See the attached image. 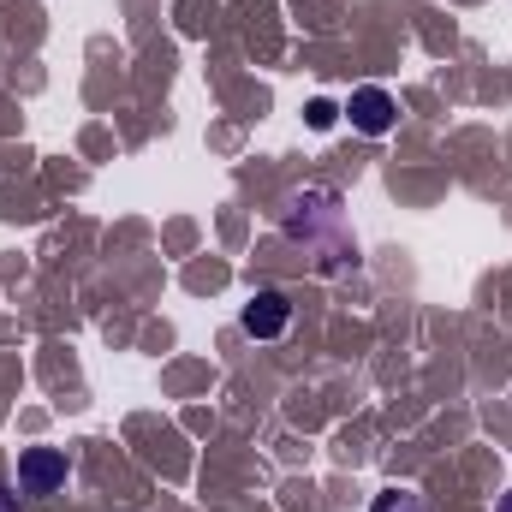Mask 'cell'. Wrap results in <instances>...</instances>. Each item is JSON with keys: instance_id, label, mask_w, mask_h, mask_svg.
Instances as JSON below:
<instances>
[{"instance_id": "obj_6", "label": "cell", "mask_w": 512, "mask_h": 512, "mask_svg": "<svg viewBox=\"0 0 512 512\" xmlns=\"http://www.w3.org/2000/svg\"><path fill=\"white\" fill-rule=\"evenodd\" d=\"M0 512H18V501H12V495H6V489H0Z\"/></svg>"}, {"instance_id": "obj_2", "label": "cell", "mask_w": 512, "mask_h": 512, "mask_svg": "<svg viewBox=\"0 0 512 512\" xmlns=\"http://www.w3.org/2000/svg\"><path fill=\"white\" fill-rule=\"evenodd\" d=\"M239 322H245V334H251V340H280V334H286V322H292V304H286V292L262 286L251 304H245V316H239Z\"/></svg>"}, {"instance_id": "obj_5", "label": "cell", "mask_w": 512, "mask_h": 512, "mask_svg": "<svg viewBox=\"0 0 512 512\" xmlns=\"http://www.w3.org/2000/svg\"><path fill=\"white\" fill-rule=\"evenodd\" d=\"M304 120H310L316 131H328L334 120H340V108H334V102H310V108H304Z\"/></svg>"}, {"instance_id": "obj_1", "label": "cell", "mask_w": 512, "mask_h": 512, "mask_svg": "<svg viewBox=\"0 0 512 512\" xmlns=\"http://www.w3.org/2000/svg\"><path fill=\"white\" fill-rule=\"evenodd\" d=\"M66 453L60 447H30L24 459H18V489L24 495H60L66 489Z\"/></svg>"}, {"instance_id": "obj_7", "label": "cell", "mask_w": 512, "mask_h": 512, "mask_svg": "<svg viewBox=\"0 0 512 512\" xmlns=\"http://www.w3.org/2000/svg\"><path fill=\"white\" fill-rule=\"evenodd\" d=\"M501 512H512V495H501Z\"/></svg>"}, {"instance_id": "obj_4", "label": "cell", "mask_w": 512, "mask_h": 512, "mask_svg": "<svg viewBox=\"0 0 512 512\" xmlns=\"http://www.w3.org/2000/svg\"><path fill=\"white\" fill-rule=\"evenodd\" d=\"M370 512H423V501H417L411 489H382V495L370 501Z\"/></svg>"}, {"instance_id": "obj_3", "label": "cell", "mask_w": 512, "mask_h": 512, "mask_svg": "<svg viewBox=\"0 0 512 512\" xmlns=\"http://www.w3.org/2000/svg\"><path fill=\"white\" fill-rule=\"evenodd\" d=\"M346 114H352V126L364 131V137H387V131H393V120H399L393 96H387V90H376V84H370V90H352V108H346Z\"/></svg>"}]
</instances>
